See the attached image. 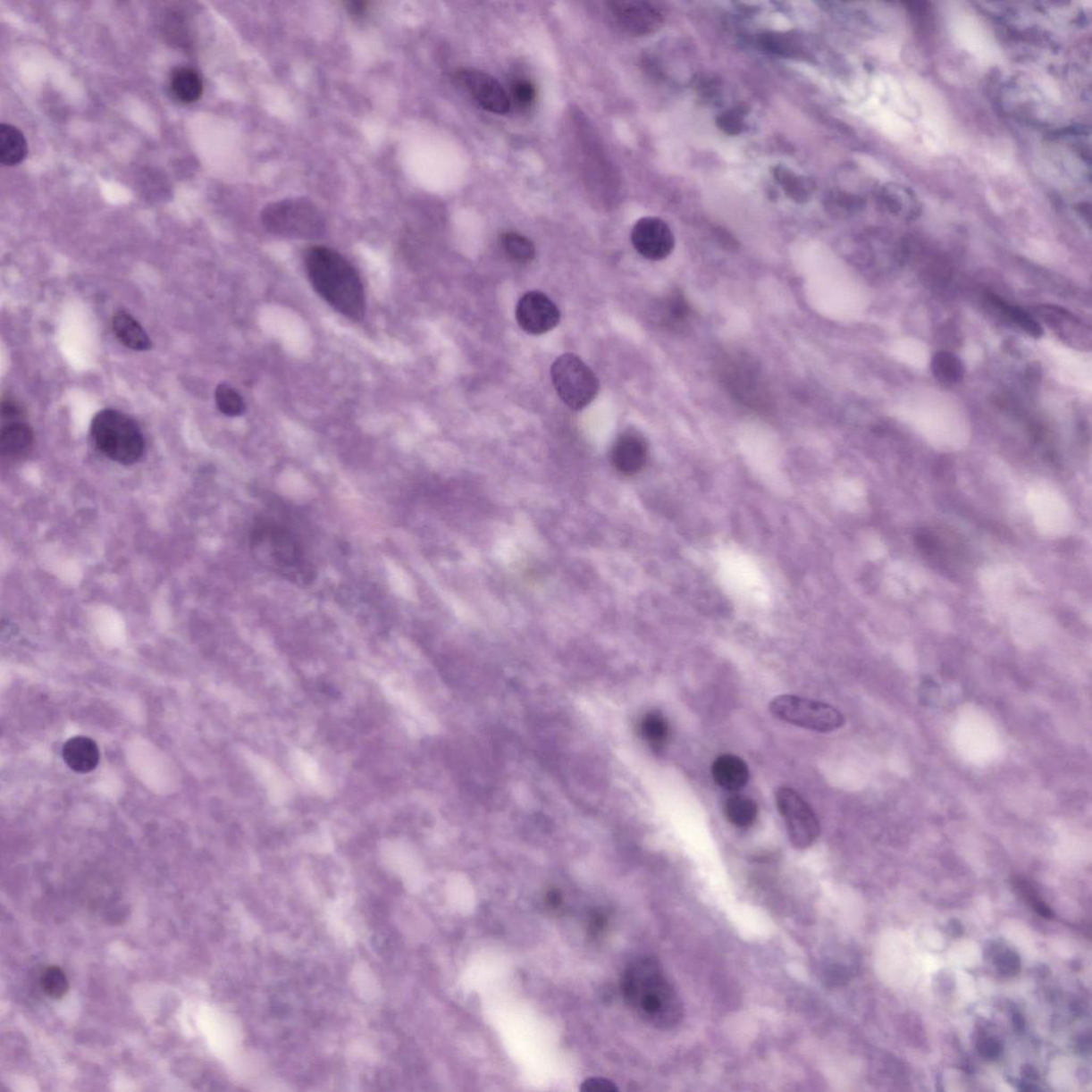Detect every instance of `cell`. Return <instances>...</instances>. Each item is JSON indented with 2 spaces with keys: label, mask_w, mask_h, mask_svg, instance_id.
<instances>
[{
  "label": "cell",
  "mask_w": 1092,
  "mask_h": 1092,
  "mask_svg": "<svg viewBox=\"0 0 1092 1092\" xmlns=\"http://www.w3.org/2000/svg\"><path fill=\"white\" fill-rule=\"evenodd\" d=\"M113 330L117 339L128 349L147 351L152 349L150 336L130 314L120 311L113 318Z\"/></svg>",
  "instance_id": "obj_20"
},
{
  "label": "cell",
  "mask_w": 1092,
  "mask_h": 1092,
  "mask_svg": "<svg viewBox=\"0 0 1092 1092\" xmlns=\"http://www.w3.org/2000/svg\"><path fill=\"white\" fill-rule=\"evenodd\" d=\"M545 903L550 909L557 910L561 907L564 898L559 890L551 889L546 893Z\"/></svg>",
  "instance_id": "obj_38"
},
{
  "label": "cell",
  "mask_w": 1092,
  "mask_h": 1092,
  "mask_svg": "<svg viewBox=\"0 0 1092 1092\" xmlns=\"http://www.w3.org/2000/svg\"><path fill=\"white\" fill-rule=\"evenodd\" d=\"M995 963L1002 975L1013 976L1018 974L1021 968V961L1016 952L1007 950L998 953Z\"/></svg>",
  "instance_id": "obj_32"
},
{
  "label": "cell",
  "mask_w": 1092,
  "mask_h": 1092,
  "mask_svg": "<svg viewBox=\"0 0 1092 1092\" xmlns=\"http://www.w3.org/2000/svg\"><path fill=\"white\" fill-rule=\"evenodd\" d=\"M881 200L892 214L903 220H913L920 212V203L913 190L901 184H886L881 191Z\"/></svg>",
  "instance_id": "obj_19"
},
{
  "label": "cell",
  "mask_w": 1092,
  "mask_h": 1092,
  "mask_svg": "<svg viewBox=\"0 0 1092 1092\" xmlns=\"http://www.w3.org/2000/svg\"><path fill=\"white\" fill-rule=\"evenodd\" d=\"M42 989L55 1000L63 997L69 990V979L58 967H49L41 976Z\"/></svg>",
  "instance_id": "obj_30"
},
{
  "label": "cell",
  "mask_w": 1092,
  "mask_h": 1092,
  "mask_svg": "<svg viewBox=\"0 0 1092 1092\" xmlns=\"http://www.w3.org/2000/svg\"><path fill=\"white\" fill-rule=\"evenodd\" d=\"M250 545L263 566L288 581L308 584L315 579V567L301 540L282 524L258 518L251 529Z\"/></svg>",
  "instance_id": "obj_3"
},
{
  "label": "cell",
  "mask_w": 1092,
  "mask_h": 1092,
  "mask_svg": "<svg viewBox=\"0 0 1092 1092\" xmlns=\"http://www.w3.org/2000/svg\"><path fill=\"white\" fill-rule=\"evenodd\" d=\"M623 998L644 1022L672 1029L682 1022L684 1005L675 986L652 957H641L627 965L621 979Z\"/></svg>",
  "instance_id": "obj_1"
},
{
  "label": "cell",
  "mask_w": 1092,
  "mask_h": 1092,
  "mask_svg": "<svg viewBox=\"0 0 1092 1092\" xmlns=\"http://www.w3.org/2000/svg\"><path fill=\"white\" fill-rule=\"evenodd\" d=\"M29 154L26 138L15 126L0 124V163L13 167L24 161Z\"/></svg>",
  "instance_id": "obj_22"
},
{
  "label": "cell",
  "mask_w": 1092,
  "mask_h": 1092,
  "mask_svg": "<svg viewBox=\"0 0 1092 1092\" xmlns=\"http://www.w3.org/2000/svg\"><path fill=\"white\" fill-rule=\"evenodd\" d=\"M719 128L727 132V134L737 135L744 128L743 120L741 113L738 110L726 113L718 119Z\"/></svg>",
  "instance_id": "obj_34"
},
{
  "label": "cell",
  "mask_w": 1092,
  "mask_h": 1092,
  "mask_svg": "<svg viewBox=\"0 0 1092 1092\" xmlns=\"http://www.w3.org/2000/svg\"><path fill=\"white\" fill-rule=\"evenodd\" d=\"M777 174H779L777 176V181H780V184L785 187V189L788 190V193H790L791 196L802 197L803 195H808V190L804 189L805 185L803 184V181L799 180L796 175L791 173L790 171H785L780 168V170L777 171Z\"/></svg>",
  "instance_id": "obj_33"
},
{
  "label": "cell",
  "mask_w": 1092,
  "mask_h": 1092,
  "mask_svg": "<svg viewBox=\"0 0 1092 1092\" xmlns=\"http://www.w3.org/2000/svg\"><path fill=\"white\" fill-rule=\"evenodd\" d=\"M517 322L525 332L542 335L560 322L559 308L542 291H529L517 302Z\"/></svg>",
  "instance_id": "obj_10"
},
{
  "label": "cell",
  "mask_w": 1092,
  "mask_h": 1092,
  "mask_svg": "<svg viewBox=\"0 0 1092 1092\" xmlns=\"http://www.w3.org/2000/svg\"><path fill=\"white\" fill-rule=\"evenodd\" d=\"M720 376L726 388L741 404L754 410H765L769 406L768 391L758 368L748 357L727 358L722 363Z\"/></svg>",
  "instance_id": "obj_9"
},
{
  "label": "cell",
  "mask_w": 1092,
  "mask_h": 1092,
  "mask_svg": "<svg viewBox=\"0 0 1092 1092\" xmlns=\"http://www.w3.org/2000/svg\"><path fill=\"white\" fill-rule=\"evenodd\" d=\"M63 754L66 765L80 774L95 770L99 762L97 744L90 737L76 736L69 739L64 743Z\"/></svg>",
  "instance_id": "obj_18"
},
{
  "label": "cell",
  "mask_w": 1092,
  "mask_h": 1092,
  "mask_svg": "<svg viewBox=\"0 0 1092 1092\" xmlns=\"http://www.w3.org/2000/svg\"><path fill=\"white\" fill-rule=\"evenodd\" d=\"M33 443V433L24 417L3 419L0 430V451L3 457L18 458L29 451Z\"/></svg>",
  "instance_id": "obj_17"
},
{
  "label": "cell",
  "mask_w": 1092,
  "mask_h": 1092,
  "mask_svg": "<svg viewBox=\"0 0 1092 1092\" xmlns=\"http://www.w3.org/2000/svg\"><path fill=\"white\" fill-rule=\"evenodd\" d=\"M777 808L785 819L788 837L793 846L807 849L813 845L820 834L819 821L810 805L792 788L780 787L776 792Z\"/></svg>",
  "instance_id": "obj_8"
},
{
  "label": "cell",
  "mask_w": 1092,
  "mask_h": 1092,
  "mask_svg": "<svg viewBox=\"0 0 1092 1092\" xmlns=\"http://www.w3.org/2000/svg\"><path fill=\"white\" fill-rule=\"evenodd\" d=\"M641 735L651 747L661 748L668 741L670 727L665 716L659 711L645 714L639 725Z\"/></svg>",
  "instance_id": "obj_26"
},
{
  "label": "cell",
  "mask_w": 1092,
  "mask_h": 1092,
  "mask_svg": "<svg viewBox=\"0 0 1092 1092\" xmlns=\"http://www.w3.org/2000/svg\"><path fill=\"white\" fill-rule=\"evenodd\" d=\"M581 1090L584 1092H615L617 1089L614 1082L603 1078H590L584 1080Z\"/></svg>",
  "instance_id": "obj_36"
},
{
  "label": "cell",
  "mask_w": 1092,
  "mask_h": 1092,
  "mask_svg": "<svg viewBox=\"0 0 1092 1092\" xmlns=\"http://www.w3.org/2000/svg\"><path fill=\"white\" fill-rule=\"evenodd\" d=\"M978 1050L981 1057L987 1061H995L1002 1055L1003 1046L1001 1041L989 1037V1038L981 1039L978 1045Z\"/></svg>",
  "instance_id": "obj_35"
},
{
  "label": "cell",
  "mask_w": 1092,
  "mask_h": 1092,
  "mask_svg": "<svg viewBox=\"0 0 1092 1092\" xmlns=\"http://www.w3.org/2000/svg\"><path fill=\"white\" fill-rule=\"evenodd\" d=\"M724 813L731 825L739 829H746L757 821L759 808L749 797L733 795L727 799Z\"/></svg>",
  "instance_id": "obj_24"
},
{
  "label": "cell",
  "mask_w": 1092,
  "mask_h": 1092,
  "mask_svg": "<svg viewBox=\"0 0 1092 1092\" xmlns=\"http://www.w3.org/2000/svg\"><path fill=\"white\" fill-rule=\"evenodd\" d=\"M631 240L639 255L651 261H661L675 249L676 239L669 225L656 217L638 220L632 230Z\"/></svg>",
  "instance_id": "obj_11"
},
{
  "label": "cell",
  "mask_w": 1092,
  "mask_h": 1092,
  "mask_svg": "<svg viewBox=\"0 0 1092 1092\" xmlns=\"http://www.w3.org/2000/svg\"><path fill=\"white\" fill-rule=\"evenodd\" d=\"M992 302L1000 308L1004 315L1011 319V322L1021 329L1023 332L1031 336V338L1039 339L1044 335V329H1042L1040 323L1030 314L1022 310V308L1008 305V303L1002 301L997 297L992 298Z\"/></svg>",
  "instance_id": "obj_27"
},
{
  "label": "cell",
  "mask_w": 1092,
  "mask_h": 1092,
  "mask_svg": "<svg viewBox=\"0 0 1092 1092\" xmlns=\"http://www.w3.org/2000/svg\"><path fill=\"white\" fill-rule=\"evenodd\" d=\"M1035 909H1036V911L1041 915V917H1044L1046 919H1051L1053 918V915H1054V913H1053L1052 911V909L1049 906H1046V904L1042 902H1036Z\"/></svg>",
  "instance_id": "obj_40"
},
{
  "label": "cell",
  "mask_w": 1092,
  "mask_h": 1092,
  "mask_svg": "<svg viewBox=\"0 0 1092 1092\" xmlns=\"http://www.w3.org/2000/svg\"><path fill=\"white\" fill-rule=\"evenodd\" d=\"M512 97H514L517 106L522 108L531 107L534 101H536V86L531 80H518L512 85Z\"/></svg>",
  "instance_id": "obj_31"
},
{
  "label": "cell",
  "mask_w": 1092,
  "mask_h": 1092,
  "mask_svg": "<svg viewBox=\"0 0 1092 1092\" xmlns=\"http://www.w3.org/2000/svg\"><path fill=\"white\" fill-rule=\"evenodd\" d=\"M551 382L560 399L572 410H582L592 404L600 389L592 369L575 355L556 358L550 368Z\"/></svg>",
  "instance_id": "obj_6"
},
{
  "label": "cell",
  "mask_w": 1092,
  "mask_h": 1092,
  "mask_svg": "<svg viewBox=\"0 0 1092 1092\" xmlns=\"http://www.w3.org/2000/svg\"><path fill=\"white\" fill-rule=\"evenodd\" d=\"M500 246L510 261L517 264H528L536 257L533 241L517 231H506L501 235Z\"/></svg>",
  "instance_id": "obj_25"
},
{
  "label": "cell",
  "mask_w": 1092,
  "mask_h": 1092,
  "mask_svg": "<svg viewBox=\"0 0 1092 1092\" xmlns=\"http://www.w3.org/2000/svg\"><path fill=\"white\" fill-rule=\"evenodd\" d=\"M648 444L641 434L626 433L616 441L611 450V462L616 470L626 476L641 472L648 460Z\"/></svg>",
  "instance_id": "obj_15"
},
{
  "label": "cell",
  "mask_w": 1092,
  "mask_h": 1092,
  "mask_svg": "<svg viewBox=\"0 0 1092 1092\" xmlns=\"http://www.w3.org/2000/svg\"><path fill=\"white\" fill-rule=\"evenodd\" d=\"M1012 1023L1014 1029L1019 1031V1033H1021L1025 1027V1020L1022 1014L1019 1012L1014 1013L1012 1017Z\"/></svg>",
  "instance_id": "obj_41"
},
{
  "label": "cell",
  "mask_w": 1092,
  "mask_h": 1092,
  "mask_svg": "<svg viewBox=\"0 0 1092 1092\" xmlns=\"http://www.w3.org/2000/svg\"><path fill=\"white\" fill-rule=\"evenodd\" d=\"M711 776L719 787L737 792L747 785L749 769L744 760L736 755L722 754L714 760Z\"/></svg>",
  "instance_id": "obj_16"
},
{
  "label": "cell",
  "mask_w": 1092,
  "mask_h": 1092,
  "mask_svg": "<svg viewBox=\"0 0 1092 1092\" xmlns=\"http://www.w3.org/2000/svg\"><path fill=\"white\" fill-rule=\"evenodd\" d=\"M368 4L365 2H349L345 3V7L349 13L355 16L365 14Z\"/></svg>",
  "instance_id": "obj_39"
},
{
  "label": "cell",
  "mask_w": 1092,
  "mask_h": 1092,
  "mask_svg": "<svg viewBox=\"0 0 1092 1092\" xmlns=\"http://www.w3.org/2000/svg\"><path fill=\"white\" fill-rule=\"evenodd\" d=\"M612 18L631 36H645L659 29L663 15L652 4L639 0H614L608 4Z\"/></svg>",
  "instance_id": "obj_13"
},
{
  "label": "cell",
  "mask_w": 1092,
  "mask_h": 1092,
  "mask_svg": "<svg viewBox=\"0 0 1092 1092\" xmlns=\"http://www.w3.org/2000/svg\"><path fill=\"white\" fill-rule=\"evenodd\" d=\"M1023 1073L1025 1074V1077H1028L1031 1079H1038V1073H1037L1036 1070L1033 1067L1025 1066L1023 1068Z\"/></svg>",
  "instance_id": "obj_42"
},
{
  "label": "cell",
  "mask_w": 1092,
  "mask_h": 1092,
  "mask_svg": "<svg viewBox=\"0 0 1092 1092\" xmlns=\"http://www.w3.org/2000/svg\"><path fill=\"white\" fill-rule=\"evenodd\" d=\"M769 709L777 719L811 731H836L845 722L840 710L831 705L794 694H782L775 698Z\"/></svg>",
  "instance_id": "obj_7"
},
{
  "label": "cell",
  "mask_w": 1092,
  "mask_h": 1092,
  "mask_svg": "<svg viewBox=\"0 0 1092 1092\" xmlns=\"http://www.w3.org/2000/svg\"><path fill=\"white\" fill-rule=\"evenodd\" d=\"M214 400H216L219 411L226 416H239L246 411V404L241 395L228 383L217 386L214 391Z\"/></svg>",
  "instance_id": "obj_29"
},
{
  "label": "cell",
  "mask_w": 1092,
  "mask_h": 1092,
  "mask_svg": "<svg viewBox=\"0 0 1092 1092\" xmlns=\"http://www.w3.org/2000/svg\"><path fill=\"white\" fill-rule=\"evenodd\" d=\"M305 265L313 289L336 312L352 322L365 317L362 281L343 256L331 248L314 246L306 252Z\"/></svg>",
  "instance_id": "obj_2"
},
{
  "label": "cell",
  "mask_w": 1092,
  "mask_h": 1092,
  "mask_svg": "<svg viewBox=\"0 0 1092 1092\" xmlns=\"http://www.w3.org/2000/svg\"><path fill=\"white\" fill-rule=\"evenodd\" d=\"M691 306L680 290L670 292L661 303V315L666 324H682L691 316Z\"/></svg>",
  "instance_id": "obj_28"
},
{
  "label": "cell",
  "mask_w": 1092,
  "mask_h": 1092,
  "mask_svg": "<svg viewBox=\"0 0 1092 1092\" xmlns=\"http://www.w3.org/2000/svg\"><path fill=\"white\" fill-rule=\"evenodd\" d=\"M608 917L602 912H594L589 919L588 931L590 936L599 937L608 928Z\"/></svg>",
  "instance_id": "obj_37"
},
{
  "label": "cell",
  "mask_w": 1092,
  "mask_h": 1092,
  "mask_svg": "<svg viewBox=\"0 0 1092 1092\" xmlns=\"http://www.w3.org/2000/svg\"><path fill=\"white\" fill-rule=\"evenodd\" d=\"M1037 314L1044 322L1055 331L1061 339L1073 347H1091V331L1089 327L1079 321L1064 308L1054 306H1042L1037 308Z\"/></svg>",
  "instance_id": "obj_14"
},
{
  "label": "cell",
  "mask_w": 1092,
  "mask_h": 1092,
  "mask_svg": "<svg viewBox=\"0 0 1092 1092\" xmlns=\"http://www.w3.org/2000/svg\"><path fill=\"white\" fill-rule=\"evenodd\" d=\"M457 80L487 112L496 114L509 112L510 98L493 76L483 71L470 69L458 71Z\"/></svg>",
  "instance_id": "obj_12"
},
{
  "label": "cell",
  "mask_w": 1092,
  "mask_h": 1092,
  "mask_svg": "<svg viewBox=\"0 0 1092 1092\" xmlns=\"http://www.w3.org/2000/svg\"><path fill=\"white\" fill-rule=\"evenodd\" d=\"M90 430L97 449L119 465H135L145 454L139 426L122 412L106 409L97 413Z\"/></svg>",
  "instance_id": "obj_4"
},
{
  "label": "cell",
  "mask_w": 1092,
  "mask_h": 1092,
  "mask_svg": "<svg viewBox=\"0 0 1092 1092\" xmlns=\"http://www.w3.org/2000/svg\"><path fill=\"white\" fill-rule=\"evenodd\" d=\"M930 369L937 382L946 386L962 382L964 376L962 361L950 351L936 352L931 358Z\"/></svg>",
  "instance_id": "obj_23"
},
{
  "label": "cell",
  "mask_w": 1092,
  "mask_h": 1092,
  "mask_svg": "<svg viewBox=\"0 0 1092 1092\" xmlns=\"http://www.w3.org/2000/svg\"><path fill=\"white\" fill-rule=\"evenodd\" d=\"M170 90L179 102L192 104L201 98L204 82L200 73L189 66L176 68L170 77Z\"/></svg>",
  "instance_id": "obj_21"
},
{
  "label": "cell",
  "mask_w": 1092,
  "mask_h": 1092,
  "mask_svg": "<svg viewBox=\"0 0 1092 1092\" xmlns=\"http://www.w3.org/2000/svg\"><path fill=\"white\" fill-rule=\"evenodd\" d=\"M262 223L269 233L285 239H316L325 231L322 213L306 198L269 204L262 213Z\"/></svg>",
  "instance_id": "obj_5"
}]
</instances>
